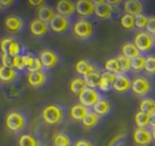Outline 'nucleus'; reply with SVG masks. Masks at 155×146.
Returning a JSON list of instances; mask_svg holds the SVG:
<instances>
[{
    "label": "nucleus",
    "instance_id": "nucleus-1",
    "mask_svg": "<svg viewBox=\"0 0 155 146\" xmlns=\"http://www.w3.org/2000/svg\"><path fill=\"white\" fill-rule=\"evenodd\" d=\"M41 117H42V119L47 125H58L64 118V110L59 105L49 104L42 110Z\"/></svg>",
    "mask_w": 155,
    "mask_h": 146
},
{
    "label": "nucleus",
    "instance_id": "nucleus-2",
    "mask_svg": "<svg viewBox=\"0 0 155 146\" xmlns=\"http://www.w3.org/2000/svg\"><path fill=\"white\" fill-rule=\"evenodd\" d=\"M73 32L75 36L78 39L87 40L94 33V27L90 21H86L83 18V19H79L75 23V25L73 27Z\"/></svg>",
    "mask_w": 155,
    "mask_h": 146
},
{
    "label": "nucleus",
    "instance_id": "nucleus-3",
    "mask_svg": "<svg viewBox=\"0 0 155 146\" xmlns=\"http://www.w3.org/2000/svg\"><path fill=\"white\" fill-rule=\"evenodd\" d=\"M25 121V117H24L23 113L17 111H12L6 116L5 124H6V127L9 130H12V131H19V130H22L24 128Z\"/></svg>",
    "mask_w": 155,
    "mask_h": 146
},
{
    "label": "nucleus",
    "instance_id": "nucleus-4",
    "mask_svg": "<svg viewBox=\"0 0 155 146\" xmlns=\"http://www.w3.org/2000/svg\"><path fill=\"white\" fill-rule=\"evenodd\" d=\"M134 43L140 52L148 51L154 45V36L150 33H147L146 31H142L135 35Z\"/></svg>",
    "mask_w": 155,
    "mask_h": 146
},
{
    "label": "nucleus",
    "instance_id": "nucleus-5",
    "mask_svg": "<svg viewBox=\"0 0 155 146\" xmlns=\"http://www.w3.org/2000/svg\"><path fill=\"white\" fill-rule=\"evenodd\" d=\"M0 50H1V53H4V55H8L10 57H16L19 56L22 47L13 38H4L0 41Z\"/></svg>",
    "mask_w": 155,
    "mask_h": 146
},
{
    "label": "nucleus",
    "instance_id": "nucleus-6",
    "mask_svg": "<svg viewBox=\"0 0 155 146\" xmlns=\"http://www.w3.org/2000/svg\"><path fill=\"white\" fill-rule=\"evenodd\" d=\"M78 100H79V102H81L82 105L90 108L94 107L95 104L99 102L100 100H101V95H100V93L95 88L87 87L86 90H84L81 94L78 95Z\"/></svg>",
    "mask_w": 155,
    "mask_h": 146
},
{
    "label": "nucleus",
    "instance_id": "nucleus-7",
    "mask_svg": "<svg viewBox=\"0 0 155 146\" xmlns=\"http://www.w3.org/2000/svg\"><path fill=\"white\" fill-rule=\"evenodd\" d=\"M152 88L151 82L145 77H136L134 78V81H131V88L133 93L137 96H145L146 94L150 93V91Z\"/></svg>",
    "mask_w": 155,
    "mask_h": 146
},
{
    "label": "nucleus",
    "instance_id": "nucleus-8",
    "mask_svg": "<svg viewBox=\"0 0 155 146\" xmlns=\"http://www.w3.org/2000/svg\"><path fill=\"white\" fill-rule=\"evenodd\" d=\"M133 141L137 146H147L153 141V136L146 128H137L133 133Z\"/></svg>",
    "mask_w": 155,
    "mask_h": 146
},
{
    "label": "nucleus",
    "instance_id": "nucleus-9",
    "mask_svg": "<svg viewBox=\"0 0 155 146\" xmlns=\"http://www.w3.org/2000/svg\"><path fill=\"white\" fill-rule=\"evenodd\" d=\"M94 4H95L94 14L97 17L102 18V19H108V18L111 17L112 13H113V6H111L108 1L99 0V1H94Z\"/></svg>",
    "mask_w": 155,
    "mask_h": 146
},
{
    "label": "nucleus",
    "instance_id": "nucleus-10",
    "mask_svg": "<svg viewBox=\"0 0 155 146\" xmlns=\"http://www.w3.org/2000/svg\"><path fill=\"white\" fill-rule=\"evenodd\" d=\"M39 59L42 62V66L45 67V68H52L54 67L57 64H58V55H57L54 51L52 50H49V49H44L40 52V57Z\"/></svg>",
    "mask_w": 155,
    "mask_h": 146
},
{
    "label": "nucleus",
    "instance_id": "nucleus-11",
    "mask_svg": "<svg viewBox=\"0 0 155 146\" xmlns=\"http://www.w3.org/2000/svg\"><path fill=\"white\" fill-rule=\"evenodd\" d=\"M112 88L118 93H126L131 88V81L128 76L119 74L116 76V79L112 84Z\"/></svg>",
    "mask_w": 155,
    "mask_h": 146
},
{
    "label": "nucleus",
    "instance_id": "nucleus-12",
    "mask_svg": "<svg viewBox=\"0 0 155 146\" xmlns=\"http://www.w3.org/2000/svg\"><path fill=\"white\" fill-rule=\"evenodd\" d=\"M76 12L83 17L91 16L95 12V4L92 0H78L76 1Z\"/></svg>",
    "mask_w": 155,
    "mask_h": 146
},
{
    "label": "nucleus",
    "instance_id": "nucleus-13",
    "mask_svg": "<svg viewBox=\"0 0 155 146\" xmlns=\"http://www.w3.org/2000/svg\"><path fill=\"white\" fill-rule=\"evenodd\" d=\"M49 30H50L49 24L42 22L39 18H34L30 24V32L32 33L33 36H36V38L45 35Z\"/></svg>",
    "mask_w": 155,
    "mask_h": 146
},
{
    "label": "nucleus",
    "instance_id": "nucleus-14",
    "mask_svg": "<svg viewBox=\"0 0 155 146\" xmlns=\"http://www.w3.org/2000/svg\"><path fill=\"white\" fill-rule=\"evenodd\" d=\"M23 19L17 15H9L5 18V27L10 33H18L23 28Z\"/></svg>",
    "mask_w": 155,
    "mask_h": 146
},
{
    "label": "nucleus",
    "instance_id": "nucleus-15",
    "mask_svg": "<svg viewBox=\"0 0 155 146\" xmlns=\"http://www.w3.org/2000/svg\"><path fill=\"white\" fill-rule=\"evenodd\" d=\"M56 10L58 15H61L64 17L68 18V16H71L74 12L76 10V6L70 0H59L57 2Z\"/></svg>",
    "mask_w": 155,
    "mask_h": 146
},
{
    "label": "nucleus",
    "instance_id": "nucleus-16",
    "mask_svg": "<svg viewBox=\"0 0 155 146\" xmlns=\"http://www.w3.org/2000/svg\"><path fill=\"white\" fill-rule=\"evenodd\" d=\"M49 26H50V30H52L53 32H56V33H62V32L68 30L69 19L67 17H64V16L57 14L56 17L50 22Z\"/></svg>",
    "mask_w": 155,
    "mask_h": 146
},
{
    "label": "nucleus",
    "instance_id": "nucleus-17",
    "mask_svg": "<svg viewBox=\"0 0 155 146\" xmlns=\"http://www.w3.org/2000/svg\"><path fill=\"white\" fill-rule=\"evenodd\" d=\"M143 8H144L143 4L138 0H127L124 5V9H125L126 14L131 15L134 17L140 15L143 13Z\"/></svg>",
    "mask_w": 155,
    "mask_h": 146
},
{
    "label": "nucleus",
    "instance_id": "nucleus-18",
    "mask_svg": "<svg viewBox=\"0 0 155 146\" xmlns=\"http://www.w3.org/2000/svg\"><path fill=\"white\" fill-rule=\"evenodd\" d=\"M88 108L84 107L82 104H75L70 108V111H69V116L70 118L75 121H83L85 119V117L88 114Z\"/></svg>",
    "mask_w": 155,
    "mask_h": 146
},
{
    "label": "nucleus",
    "instance_id": "nucleus-19",
    "mask_svg": "<svg viewBox=\"0 0 155 146\" xmlns=\"http://www.w3.org/2000/svg\"><path fill=\"white\" fill-rule=\"evenodd\" d=\"M27 83L32 87H40L44 85V83L47 82V75L44 71H35V73H30L27 75Z\"/></svg>",
    "mask_w": 155,
    "mask_h": 146
},
{
    "label": "nucleus",
    "instance_id": "nucleus-20",
    "mask_svg": "<svg viewBox=\"0 0 155 146\" xmlns=\"http://www.w3.org/2000/svg\"><path fill=\"white\" fill-rule=\"evenodd\" d=\"M36 14H38V18L39 19H41L44 23H48V24H50V22L56 17L57 15L56 10L52 8L51 6H47V5L40 7L38 9V13Z\"/></svg>",
    "mask_w": 155,
    "mask_h": 146
},
{
    "label": "nucleus",
    "instance_id": "nucleus-21",
    "mask_svg": "<svg viewBox=\"0 0 155 146\" xmlns=\"http://www.w3.org/2000/svg\"><path fill=\"white\" fill-rule=\"evenodd\" d=\"M75 70H76L77 74L83 75L84 77H86L90 74L94 73L95 68H94V66H93V64H91L88 60L81 59V60H78L77 62H76V65H75Z\"/></svg>",
    "mask_w": 155,
    "mask_h": 146
},
{
    "label": "nucleus",
    "instance_id": "nucleus-22",
    "mask_svg": "<svg viewBox=\"0 0 155 146\" xmlns=\"http://www.w3.org/2000/svg\"><path fill=\"white\" fill-rule=\"evenodd\" d=\"M121 55L127 57V58H129L130 60H131L134 58L140 56V51L138 50L134 42H126L121 47Z\"/></svg>",
    "mask_w": 155,
    "mask_h": 146
},
{
    "label": "nucleus",
    "instance_id": "nucleus-23",
    "mask_svg": "<svg viewBox=\"0 0 155 146\" xmlns=\"http://www.w3.org/2000/svg\"><path fill=\"white\" fill-rule=\"evenodd\" d=\"M17 77V71L14 68L4 67L2 65L0 66V82L2 83H12Z\"/></svg>",
    "mask_w": 155,
    "mask_h": 146
},
{
    "label": "nucleus",
    "instance_id": "nucleus-24",
    "mask_svg": "<svg viewBox=\"0 0 155 146\" xmlns=\"http://www.w3.org/2000/svg\"><path fill=\"white\" fill-rule=\"evenodd\" d=\"M86 88H87V85L86 83H85V81H84V78H79V77L73 78L71 82L69 83V90L74 94L79 95L83 91L86 90Z\"/></svg>",
    "mask_w": 155,
    "mask_h": 146
},
{
    "label": "nucleus",
    "instance_id": "nucleus-25",
    "mask_svg": "<svg viewBox=\"0 0 155 146\" xmlns=\"http://www.w3.org/2000/svg\"><path fill=\"white\" fill-rule=\"evenodd\" d=\"M116 76L114 74L109 73V71H104L102 75H101V82H100L99 88L101 91H109L110 87L112 86L114 79H116Z\"/></svg>",
    "mask_w": 155,
    "mask_h": 146
},
{
    "label": "nucleus",
    "instance_id": "nucleus-26",
    "mask_svg": "<svg viewBox=\"0 0 155 146\" xmlns=\"http://www.w3.org/2000/svg\"><path fill=\"white\" fill-rule=\"evenodd\" d=\"M52 146H70L71 141L67 134L65 133H56L52 136Z\"/></svg>",
    "mask_w": 155,
    "mask_h": 146
},
{
    "label": "nucleus",
    "instance_id": "nucleus-27",
    "mask_svg": "<svg viewBox=\"0 0 155 146\" xmlns=\"http://www.w3.org/2000/svg\"><path fill=\"white\" fill-rule=\"evenodd\" d=\"M150 120H151V116L142 111H137L134 117V121L137 128H146L147 126H150Z\"/></svg>",
    "mask_w": 155,
    "mask_h": 146
},
{
    "label": "nucleus",
    "instance_id": "nucleus-28",
    "mask_svg": "<svg viewBox=\"0 0 155 146\" xmlns=\"http://www.w3.org/2000/svg\"><path fill=\"white\" fill-rule=\"evenodd\" d=\"M110 109H111V105H110V102H109L108 100L101 99L99 102L93 107V111H94L97 116L101 117V116H105L107 113H109Z\"/></svg>",
    "mask_w": 155,
    "mask_h": 146
},
{
    "label": "nucleus",
    "instance_id": "nucleus-29",
    "mask_svg": "<svg viewBox=\"0 0 155 146\" xmlns=\"http://www.w3.org/2000/svg\"><path fill=\"white\" fill-rule=\"evenodd\" d=\"M139 111L147 113V114H153L155 112V101L150 98H145L140 101L139 103Z\"/></svg>",
    "mask_w": 155,
    "mask_h": 146
},
{
    "label": "nucleus",
    "instance_id": "nucleus-30",
    "mask_svg": "<svg viewBox=\"0 0 155 146\" xmlns=\"http://www.w3.org/2000/svg\"><path fill=\"white\" fill-rule=\"evenodd\" d=\"M101 75H102V74H100L99 71L95 70L94 73L90 74L88 76L84 77V81H85V83H86L87 87H90V88L99 87L100 82H101Z\"/></svg>",
    "mask_w": 155,
    "mask_h": 146
},
{
    "label": "nucleus",
    "instance_id": "nucleus-31",
    "mask_svg": "<svg viewBox=\"0 0 155 146\" xmlns=\"http://www.w3.org/2000/svg\"><path fill=\"white\" fill-rule=\"evenodd\" d=\"M100 120V116H97L94 111H90L88 112V114L85 117V119L82 121L83 122V126L85 127V128H93L95 126L97 125V122Z\"/></svg>",
    "mask_w": 155,
    "mask_h": 146
},
{
    "label": "nucleus",
    "instance_id": "nucleus-32",
    "mask_svg": "<svg viewBox=\"0 0 155 146\" xmlns=\"http://www.w3.org/2000/svg\"><path fill=\"white\" fill-rule=\"evenodd\" d=\"M18 146H39V142L33 135L24 134L18 139Z\"/></svg>",
    "mask_w": 155,
    "mask_h": 146
},
{
    "label": "nucleus",
    "instance_id": "nucleus-33",
    "mask_svg": "<svg viewBox=\"0 0 155 146\" xmlns=\"http://www.w3.org/2000/svg\"><path fill=\"white\" fill-rule=\"evenodd\" d=\"M117 61H118V65H119V68H120V73H126L131 69V60L127 57L122 56V55H119V56L116 57Z\"/></svg>",
    "mask_w": 155,
    "mask_h": 146
},
{
    "label": "nucleus",
    "instance_id": "nucleus-34",
    "mask_svg": "<svg viewBox=\"0 0 155 146\" xmlns=\"http://www.w3.org/2000/svg\"><path fill=\"white\" fill-rule=\"evenodd\" d=\"M104 68H105V71H109V73H112L114 75H119L120 73V68H119V65H118V61H117L116 58H110L105 61L104 64Z\"/></svg>",
    "mask_w": 155,
    "mask_h": 146
},
{
    "label": "nucleus",
    "instance_id": "nucleus-35",
    "mask_svg": "<svg viewBox=\"0 0 155 146\" xmlns=\"http://www.w3.org/2000/svg\"><path fill=\"white\" fill-rule=\"evenodd\" d=\"M145 64H146V57L140 55L131 59V69L135 71H140L143 69H145Z\"/></svg>",
    "mask_w": 155,
    "mask_h": 146
},
{
    "label": "nucleus",
    "instance_id": "nucleus-36",
    "mask_svg": "<svg viewBox=\"0 0 155 146\" xmlns=\"http://www.w3.org/2000/svg\"><path fill=\"white\" fill-rule=\"evenodd\" d=\"M120 25L126 28V30H133L135 27V17L128 14H125L124 16H121L120 18Z\"/></svg>",
    "mask_w": 155,
    "mask_h": 146
},
{
    "label": "nucleus",
    "instance_id": "nucleus-37",
    "mask_svg": "<svg viewBox=\"0 0 155 146\" xmlns=\"http://www.w3.org/2000/svg\"><path fill=\"white\" fill-rule=\"evenodd\" d=\"M43 68V66H42V62L40 60L39 58H35L33 57V59L32 61L30 62V65L27 66V69H28V71L30 73H35V71H41Z\"/></svg>",
    "mask_w": 155,
    "mask_h": 146
},
{
    "label": "nucleus",
    "instance_id": "nucleus-38",
    "mask_svg": "<svg viewBox=\"0 0 155 146\" xmlns=\"http://www.w3.org/2000/svg\"><path fill=\"white\" fill-rule=\"evenodd\" d=\"M146 73L154 75L155 74V56H148L146 58V64H145V69Z\"/></svg>",
    "mask_w": 155,
    "mask_h": 146
},
{
    "label": "nucleus",
    "instance_id": "nucleus-39",
    "mask_svg": "<svg viewBox=\"0 0 155 146\" xmlns=\"http://www.w3.org/2000/svg\"><path fill=\"white\" fill-rule=\"evenodd\" d=\"M147 22H148V17L144 14H140L135 17V25L138 28H146Z\"/></svg>",
    "mask_w": 155,
    "mask_h": 146
},
{
    "label": "nucleus",
    "instance_id": "nucleus-40",
    "mask_svg": "<svg viewBox=\"0 0 155 146\" xmlns=\"http://www.w3.org/2000/svg\"><path fill=\"white\" fill-rule=\"evenodd\" d=\"M1 62L4 67H8V68H14V57H10L8 55H4L1 53Z\"/></svg>",
    "mask_w": 155,
    "mask_h": 146
},
{
    "label": "nucleus",
    "instance_id": "nucleus-41",
    "mask_svg": "<svg viewBox=\"0 0 155 146\" xmlns=\"http://www.w3.org/2000/svg\"><path fill=\"white\" fill-rule=\"evenodd\" d=\"M146 32L150 33L151 35L154 36L155 35V16H150L148 17V22H147L146 26Z\"/></svg>",
    "mask_w": 155,
    "mask_h": 146
},
{
    "label": "nucleus",
    "instance_id": "nucleus-42",
    "mask_svg": "<svg viewBox=\"0 0 155 146\" xmlns=\"http://www.w3.org/2000/svg\"><path fill=\"white\" fill-rule=\"evenodd\" d=\"M25 68V65L23 61V56H16L14 57V69H18V70H22Z\"/></svg>",
    "mask_w": 155,
    "mask_h": 146
},
{
    "label": "nucleus",
    "instance_id": "nucleus-43",
    "mask_svg": "<svg viewBox=\"0 0 155 146\" xmlns=\"http://www.w3.org/2000/svg\"><path fill=\"white\" fill-rule=\"evenodd\" d=\"M28 5H30V6H33V7L40 8V7H42V6L45 5V1H44V0H28Z\"/></svg>",
    "mask_w": 155,
    "mask_h": 146
},
{
    "label": "nucleus",
    "instance_id": "nucleus-44",
    "mask_svg": "<svg viewBox=\"0 0 155 146\" xmlns=\"http://www.w3.org/2000/svg\"><path fill=\"white\" fill-rule=\"evenodd\" d=\"M74 146H93V144L86 139H79L74 144Z\"/></svg>",
    "mask_w": 155,
    "mask_h": 146
},
{
    "label": "nucleus",
    "instance_id": "nucleus-45",
    "mask_svg": "<svg viewBox=\"0 0 155 146\" xmlns=\"http://www.w3.org/2000/svg\"><path fill=\"white\" fill-rule=\"evenodd\" d=\"M0 2H1V6H2V7H8V6H12V5H13L14 1H12V0H0Z\"/></svg>",
    "mask_w": 155,
    "mask_h": 146
},
{
    "label": "nucleus",
    "instance_id": "nucleus-46",
    "mask_svg": "<svg viewBox=\"0 0 155 146\" xmlns=\"http://www.w3.org/2000/svg\"><path fill=\"white\" fill-rule=\"evenodd\" d=\"M150 126L152 128L155 129V112L153 114H151V120H150Z\"/></svg>",
    "mask_w": 155,
    "mask_h": 146
},
{
    "label": "nucleus",
    "instance_id": "nucleus-47",
    "mask_svg": "<svg viewBox=\"0 0 155 146\" xmlns=\"http://www.w3.org/2000/svg\"><path fill=\"white\" fill-rule=\"evenodd\" d=\"M108 2L111 5V6H113V5H118L119 2H121V1H120V0H112V1L110 0V1H108Z\"/></svg>",
    "mask_w": 155,
    "mask_h": 146
},
{
    "label": "nucleus",
    "instance_id": "nucleus-48",
    "mask_svg": "<svg viewBox=\"0 0 155 146\" xmlns=\"http://www.w3.org/2000/svg\"><path fill=\"white\" fill-rule=\"evenodd\" d=\"M152 136H153V141H155V129H153L152 131Z\"/></svg>",
    "mask_w": 155,
    "mask_h": 146
},
{
    "label": "nucleus",
    "instance_id": "nucleus-49",
    "mask_svg": "<svg viewBox=\"0 0 155 146\" xmlns=\"http://www.w3.org/2000/svg\"><path fill=\"white\" fill-rule=\"evenodd\" d=\"M2 8V6H1V2H0V9Z\"/></svg>",
    "mask_w": 155,
    "mask_h": 146
},
{
    "label": "nucleus",
    "instance_id": "nucleus-50",
    "mask_svg": "<svg viewBox=\"0 0 155 146\" xmlns=\"http://www.w3.org/2000/svg\"><path fill=\"white\" fill-rule=\"evenodd\" d=\"M154 44H155V35H154Z\"/></svg>",
    "mask_w": 155,
    "mask_h": 146
}]
</instances>
